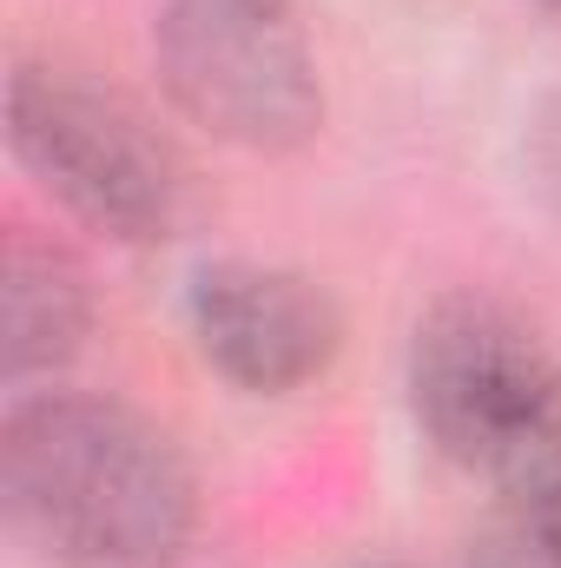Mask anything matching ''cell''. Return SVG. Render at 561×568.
<instances>
[{
  "instance_id": "6",
  "label": "cell",
  "mask_w": 561,
  "mask_h": 568,
  "mask_svg": "<svg viewBox=\"0 0 561 568\" xmlns=\"http://www.w3.org/2000/svg\"><path fill=\"white\" fill-rule=\"evenodd\" d=\"M93 337V278L86 265L33 239L27 225L7 232L0 245V377L20 397L33 377H60Z\"/></svg>"
},
{
  "instance_id": "2",
  "label": "cell",
  "mask_w": 561,
  "mask_h": 568,
  "mask_svg": "<svg viewBox=\"0 0 561 568\" xmlns=\"http://www.w3.org/2000/svg\"><path fill=\"white\" fill-rule=\"evenodd\" d=\"M404 390L422 443L462 476L516 489L561 463V357L502 297H436L410 331Z\"/></svg>"
},
{
  "instance_id": "1",
  "label": "cell",
  "mask_w": 561,
  "mask_h": 568,
  "mask_svg": "<svg viewBox=\"0 0 561 568\" xmlns=\"http://www.w3.org/2000/svg\"><path fill=\"white\" fill-rule=\"evenodd\" d=\"M0 509L47 568H178L198 483L178 436L93 390H20L0 417Z\"/></svg>"
},
{
  "instance_id": "3",
  "label": "cell",
  "mask_w": 561,
  "mask_h": 568,
  "mask_svg": "<svg viewBox=\"0 0 561 568\" xmlns=\"http://www.w3.org/2000/svg\"><path fill=\"white\" fill-rule=\"evenodd\" d=\"M20 172L113 245H165L185 219V165L140 106L73 67L27 60L7 80Z\"/></svg>"
},
{
  "instance_id": "9",
  "label": "cell",
  "mask_w": 561,
  "mask_h": 568,
  "mask_svg": "<svg viewBox=\"0 0 561 568\" xmlns=\"http://www.w3.org/2000/svg\"><path fill=\"white\" fill-rule=\"evenodd\" d=\"M536 7H542V13H555V20H561V0H536Z\"/></svg>"
},
{
  "instance_id": "5",
  "label": "cell",
  "mask_w": 561,
  "mask_h": 568,
  "mask_svg": "<svg viewBox=\"0 0 561 568\" xmlns=\"http://www.w3.org/2000/svg\"><path fill=\"white\" fill-rule=\"evenodd\" d=\"M185 331L205 371H218L245 397H297L344 351L337 297L304 272L218 258L185 284Z\"/></svg>"
},
{
  "instance_id": "7",
  "label": "cell",
  "mask_w": 561,
  "mask_h": 568,
  "mask_svg": "<svg viewBox=\"0 0 561 568\" xmlns=\"http://www.w3.org/2000/svg\"><path fill=\"white\" fill-rule=\"evenodd\" d=\"M462 568H561V516L529 489H502Z\"/></svg>"
},
{
  "instance_id": "4",
  "label": "cell",
  "mask_w": 561,
  "mask_h": 568,
  "mask_svg": "<svg viewBox=\"0 0 561 568\" xmlns=\"http://www.w3.org/2000/svg\"><path fill=\"white\" fill-rule=\"evenodd\" d=\"M152 67L172 106L245 152H297L324 126V73L290 0H165Z\"/></svg>"
},
{
  "instance_id": "8",
  "label": "cell",
  "mask_w": 561,
  "mask_h": 568,
  "mask_svg": "<svg viewBox=\"0 0 561 568\" xmlns=\"http://www.w3.org/2000/svg\"><path fill=\"white\" fill-rule=\"evenodd\" d=\"M529 165H536V185L549 192V205L561 212V93L542 106V120L529 133Z\"/></svg>"
}]
</instances>
